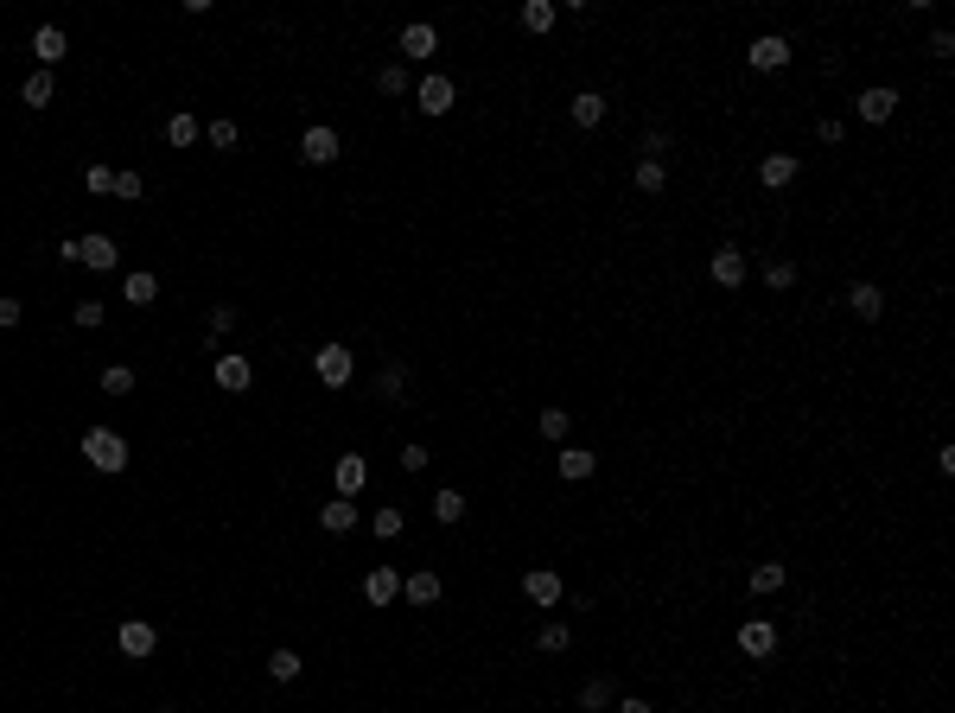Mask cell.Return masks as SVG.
Returning <instances> with one entry per match:
<instances>
[{"instance_id": "obj_1", "label": "cell", "mask_w": 955, "mask_h": 713, "mask_svg": "<svg viewBox=\"0 0 955 713\" xmlns=\"http://www.w3.org/2000/svg\"><path fill=\"white\" fill-rule=\"evenodd\" d=\"M796 179H803V153H790V147H764V153H758L752 185L764 191V198H790Z\"/></svg>"}, {"instance_id": "obj_2", "label": "cell", "mask_w": 955, "mask_h": 713, "mask_svg": "<svg viewBox=\"0 0 955 713\" xmlns=\"http://www.w3.org/2000/svg\"><path fill=\"white\" fill-rule=\"evenodd\" d=\"M733 643H739V656H745V663H777V650H784V631H777V618L752 612V618H739V624H733Z\"/></svg>"}, {"instance_id": "obj_3", "label": "cell", "mask_w": 955, "mask_h": 713, "mask_svg": "<svg viewBox=\"0 0 955 713\" xmlns=\"http://www.w3.org/2000/svg\"><path fill=\"white\" fill-rule=\"evenodd\" d=\"M739 58H745V71H752V77H784L796 64V45H790V32H758Z\"/></svg>"}, {"instance_id": "obj_4", "label": "cell", "mask_w": 955, "mask_h": 713, "mask_svg": "<svg viewBox=\"0 0 955 713\" xmlns=\"http://www.w3.org/2000/svg\"><path fill=\"white\" fill-rule=\"evenodd\" d=\"M83 465L102 478H121L128 472V440L115 427H83Z\"/></svg>"}, {"instance_id": "obj_5", "label": "cell", "mask_w": 955, "mask_h": 713, "mask_svg": "<svg viewBox=\"0 0 955 713\" xmlns=\"http://www.w3.org/2000/svg\"><path fill=\"white\" fill-rule=\"evenodd\" d=\"M707 281H714L726 300H733V293H745V281H752V262H745L739 242H720V249L707 255Z\"/></svg>"}, {"instance_id": "obj_6", "label": "cell", "mask_w": 955, "mask_h": 713, "mask_svg": "<svg viewBox=\"0 0 955 713\" xmlns=\"http://www.w3.org/2000/svg\"><path fill=\"white\" fill-rule=\"evenodd\" d=\"M312 376L325 382V389H351V376H357V351L351 344H319V351H312Z\"/></svg>"}, {"instance_id": "obj_7", "label": "cell", "mask_w": 955, "mask_h": 713, "mask_svg": "<svg viewBox=\"0 0 955 713\" xmlns=\"http://www.w3.org/2000/svg\"><path fill=\"white\" fill-rule=\"evenodd\" d=\"M561 109H567V121H573L580 134H599V128H605V115H612V96L593 90V83H580V90H573V96L561 102Z\"/></svg>"}, {"instance_id": "obj_8", "label": "cell", "mask_w": 955, "mask_h": 713, "mask_svg": "<svg viewBox=\"0 0 955 713\" xmlns=\"http://www.w3.org/2000/svg\"><path fill=\"white\" fill-rule=\"evenodd\" d=\"M898 102H905V96H898V83H860V90H854V115L866 121V128H885V121L898 115Z\"/></svg>"}, {"instance_id": "obj_9", "label": "cell", "mask_w": 955, "mask_h": 713, "mask_svg": "<svg viewBox=\"0 0 955 713\" xmlns=\"http://www.w3.org/2000/svg\"><path fill=\"white\" fill-rule=\"evenodd\" d=\"M841 306L854 312V319L866 325V332H873V325L885 319V306H892V300H885V287H879V281H847V293H841Z\"/></svg>"}, {"instance_id": "obj_10", "label": "cell", "mask_w": 955, "mask_h": 713, "mask_svg": "<svg viewBox=\"0 0 955 713\" xmlns=\"http://www.w3.org/2000/svg\"><path fill=\"white\" fill-rule=\"evenodd\" d=\"M453 102H459V77H446V71H433V77H421V90H414V109L421 115H453Z\"/></svg>"}, {"instance_id": "obj_11", "label": "cell", "mask_w": 955, "mask_h": 713, "mask_svg": "<svg viewBox=\"0 0 955 713\" xmlns=\"http://www.w3.org/2000/svg\"><path fill=\"white\" fill-rule=\"evenodd\" d=\"M402 599V567H389V561H376V567H363V605H395Z\"/></svg>"}, {"instance_id": "obj_12", "label": "cell", "mask_w": 955, "mask_h": 713, "mask_svg": "<svg viewBox=\"0 0 955 713\" xmlns=\"http://www.w3.org/2000/svg\"><path fill=\"white\" fill-rule=\"evenodd\" d=\"M115 650L128 656V663H147V656L160 650V631H153L147 618H121V631H115Z\"/></svg>"}, {"instance_id": "obj_13", "label": "cell", "mask_w": 955, "mask_h": 713, "mask_svg": "<svg viewBox=\"0 0 955 713\" xmlns=\"http://www.w3.org/2000/svg\"><path fill=\"white\" fill-rule=\"evenodd\" d=\"M784 586H790V561H771V554H764V561L745 567V593L752 599H771V593H784Z\"/></svg>"}, {"instance_id": "obj_14", "label": "cell", "mask_w": 955, "mask_h": 713, "mask_svg": "<svg viewBox=\"0 0 955 713\" xmlns=\"http://www.w3.org/2000/svg\"><path fill=\"white\" fill-rule=\"evenodd\" d=\"M561 593H567V586H561V573H554V567H529L523 573V599L535 605V612H554Z\"/></svg>"}, {"instance_id": "obj_15", "label": "cell", "mask_w": 955, "mask_h": 713, "mask_svg": "<svg viewBox=\"0 0 955 713\" xmlns=\"http://www.w3.org/2000/svg\"><path fill=\"white\" fill-rule=\"evenodd\" d=\"M344 153V141H338V128H325V121H312V128L300 134V160L306 166H332Z\"/></svg>"}, {"instance_id": "obj_16", "label": "cell", "mask_w": 955, "mask_h": 713, "mask_svg": "<svg viewBox=\"0 0 955 713\" xmlns=\"http://www.w3.org/2000/svg\"><path fill=\"white\" fill-rule=\"evenodd\" d=\"M211 376H217V389H223V395H242V389H255V357L230 351V357H217V363H211Z\"/></svg>"}, {"instance_id": "obj_17", "label": "cell", "mask_w": 955, "mask_h": 713, "mask_svg": "<svg viewBox=\"0 0 955 713\" xmlns=\"http://www.w3.org/2000/svg\"><path fill=\"white\" fill-rule=\"evenodd\" d=\"M32 58H39V71H58V64L71 58V32H64V26H39V32H32Z\"/></svg>"}, {"instance_id": "obj_18", "label": "cell", "mask_w": 955, "mask_h": 713, "mask_svg": "<svg viewBox=\"0 0 955 713\" xmlns=\"http://www.w3.org/2000/svg\"><path fill=\"white\" fill-rule=\"evenodd\" d=\"M433 51H440V26H433V20H408L402 26V58L408 64H427Z\"/></svg>"}, {"instance_id": "obj_19", "label": "cell", "mask_w": 955, "mask_h": 713, "mask_svg": "<svg viewBox=\"0 0 955 713\" xmlns=\"http://www.w3.org/2000/svg\"><path fill=\"white\" fill-rule=\"evenodd\" d=\"M83 268L115 274V268H121V242H115L109 230H90V236H83Z\"/></svg>"}, {"instance_id": "obj_20", "label": "cell", "mask_w": 955, "mask_h": 713, "mask_svg": "<svg viewBox=\"0 0 955 713\" xmlns=\"http://www.w3.org/2000/svg\"><path fill=\"white\" fill-rule=\"evenodd\" d=\"M332 484H338V497H363V484H370V459H363V452H344V459L332 465Z\"/></svg>"}, {"instance_id": "obj_21", "label": "cell", "mask_w": 955, "mask_h": 713, "mask_svg": "<svg viewBox=\"0 0 955 713\" xmlns=\"http://www.w3.org/2000/svg\"><path fill=\"white\" fill-rule=\"evenodd\" d=\"M516 26H523L529 39H548V32L561 26V7H554V0H523V7H516Z\"/></svg>"}, {"instance_id": "obj_22", "label": "cell", "mask_w": 955, "mask_h": 713, "mask_svg": "<svg viewBox=\"0 0 955 713\" xmlns=\"http://www.w3.org/2000/svg\"><path fill=\"white\" fill-rule=\"evenodd\" d=\"M554 472H561V484H586V478L599 472V452H593V446H561Z\"/></svg>"}, {"instance_id": "obj_23", "label": "cell", "mask_w": 955, "mask_h": 713, "mask_svg": "<svg viewBox=\"0 0 955 713\" xmlns=\"http://www.w3.org/2000/svg\"><path fill=\"white\" fill-rule=\"evenodd\" d=\"M612 694H618V669L586 675V682H580V713H605V707H612Z\"/></svg>"}, {"instance_id": "obj_24", "label": "cell", "mask_w": 955, "mask_h": 713, "mask_svg": "<svg viewBox=\"0 0 955 713\" xmlns=\"http://www.w3.org/2000/svg\"><path fill=\"white\" fill-rule=\"evenodd\" d=\"M440 593H446V586H440V573H433V567L402 573V599L408 605H440Z\"/></svg>"}, {"instance_id": "obj_25", "label": "cell", "mask_w": 955, "mask_h": 713, "mask_svg": "<svg viewBox=\"0 0 955 713\" xmlns=\"http://www.w3.org/2000/svg\"><path fill=\"white\" fill-rule=\"evenodd\" d=\"M573 421H580V414H573V408H561V402H554V408H535V433H542L548 446H567Z\"/></svg>"}, {"instance_id": "obj_26", "label": "cell", "mask_w": 955, "mask_h": 713, "mask_svg": "<svg viewBox=\"0 0 955 713\" xmlns=\"http://www.w3.org/2000/svg\"><path fill=\"white\" fill-rule=\"evenodd\" d=\"M631 191L637 198H663L669 191V160H637L631 166Z\"/></svg>"}, {"instance_id": "obj_27", "label": "cell", "mask_w": 955, "mask_h": 713, "mask_svg": "<svg viewBox=\"0 0 955 713\" xmlns=\"http://www.w3.org/2000/svg\"><path fill=\"white\" fill-rule=\"evenodd\" d=\"M764 293H771V300H790L796 293V255H771V262H764Z\"/></svg>"}, {"instance_id": "obj_28", "label": "cell", "mask_w": 955, "mask_h": 713, "mask_svg": "<svg viewBox=\"0 0 955 713\" xmlns=\"http://www.w3.org/2000/svg\"><path fill=\"white\" fill-rule=\"evenodd\" d=\"M20 102L26 109H51V102H58V71H32L20 83Z\"/></svg>"}, {"instance_id": "obj_29", "label": "cell", "mask_w": 955, "mask_h": 713, "mask_svg": "<svg viewBox=\"0 0 955 713\" xmlns=\"http://www.w3.org/2000/svg\"><path fill=\"white\" fill-rule=\"evenodd\" d=\"M319 529H332V535H351V529H357V503H351V497H332V503H319Z\"/></svg>"}, {"instance_id": "obj_30", "label": "cell", "mask_w": 955, "mask_h": 713, "mask_svg": "<svg viewBox=\"0 0 955 713\" xmlns=\"http://www.w3.org/2000/svg\"><path fill=\"white\" fill-rule=\"evenodd\" d=\"M535 650H542V656H567L573 650V624L567 618H548L542 631H535Z\"/></svg>"}, {"instance_id": "obj_31", "label": "cell", "mask_w": 955, "mask_h": 713, "mask_svg": "<svg viewBox=\"0 0 955 713\" xmlns=\"http://www.w3.org/2000/svg\"><path fill=\"white\" fill-rule=\"evenodd\" d=\"M402 529H408V510H402V503H382V510L370 516V535H376V542H402Z\"/></svg>"}, {"instance_id": "obj_32", "label": "cell", "mask_w": 955, "mask_h": 713, "mask_svg": "<svg viewBox=\"0 0 955 713\" xmlns=\"http://www.w3.org/2000/svg\"><path fill=\"white\" fill-rule=\"evenodd\" d=\"M121 300H128V306H153V300H160V274L134 268L128 281H121Z\"/></svg>"}, {"instance_id": "obj_33", "label": "cell", "mask_w": 955, "mask_h": 713, "mask_svg": "<svg viewBox=\"0 0 955 713\" xmlns=\"http://www.w3.org/2000/svg\"><path fill=\"white\" fill-rule=\"evenodd\" d=\"M433 523H446V529H453V523H465V491H459V484L433 491Z\"/></svg>"}, {"instance_id": "obj_34", "label": "cell", "mask_w": 955, "mask_h": 713, "mask_svg": "<svg viewBox=\"0 0 955 713\" xmlns=\"http://www.w3.org/2000/svg\"><path fill=\"white\" fill-rule=\"evenodd\" d=\"M134 382H141V376H134L128 363H102V395H115V402H128V395H134Z\"/></svg>"}, {"instance_id": "obj_35", "label": "cell", "mask_w": 955, "mask_h": 713, "mask_svg": "<svg viewBox=\"0 0 955 713\" xmlns=\"http://www.w3.org/2000/svg\"><path fill=\"white\" fill-rule=\"evenodd\" d=\"M300 669H306L300 650H287V643H281V650H268V675H274V682H300Z\"/></svg>"}, {"instance_id": "obj_36", "label": "cell", "mask_w": 955, "mask_h": 713, "mask_svg": "<svg viewBox=\"0 0 955 713\" xmlns=\"http://www.w3.org/2000/svg\"><path fill=\"white\" fill-rule=\"evenodd\" d=\"M402 382H408V363L389 357V363L376 370V395H382V402H395V395H402Z\"/></svg>"}, {"instance_id": "obj_37", "label": "cell", "mask_w": 955, "mask_h": 713, "mask_svg": "<svg viewBox=\"0 0 955 713\" xmlns=\"http://www.w3.org/2000/svg\"><path fill=\"white\" fill-rule=\"evenodd\" d=\"M198 134H204V128H198V115H185V109L166 121V147H198Z\"/></svg>"}, {"instance_id": "obj_38", "label": "cell", "mask_w": 955, "mask_h": 713, "mask_svg": "<svg viewBox=\"0 0 955 713\" xmlns=\"http://www.w3.org/2000/svg\"><path fill=\"white\" fill-rule=\"evenodd\" d=\"M809 128H815V141H822V147H847V121L841 115H815Z\"/></svg>"}, {"instance_id": "obj_39", "label": "cell", "mask_w": 955, "mask_h": 713, "mask_svg": "<svg viewBox=\"0 0 955 713\" xmlns=\"http://www.w3.org/2000/svg\"><path fill=\"white\" fill-rule=\"evenodd\" d=\"M204 141H211L217 153H230V147L242 141V128H236V121H230V115H217V121H211V128H204Z\"/></svg>"}, {"instance_id": "obj_40", "label": "cell", "mask_w": 955, "mask_h": 713, "mask_svg": "<svg viewBox=\"0 0 955 713\" xmlns=\"http://www.w3.org/2000/svg\"><path fill=\"white\" fill-rule=\"evenodd\" d=\"M924 58H930V64H949V58H955V32L930 26V39H924Z\"/></svg>"}, {"instance_id": "obj_41", "label": "cell", "mask_w": 955, "mask_h": 713, "mask_svg": "<svg viewBox=\"0 0 955 713\" xmlns=\"http://www.w3.org/2000/svg\"><path fill=\"white\" fill-rule=\"evenodd\" d=\"M376 90H382V96H408V64H382V71H376Z\"/></svg>"}, {"instance_id": "obj_42", "label": "cell", "mask_w": 955, "mask_h": 713, "mask_svg": "<svg viewBox=\"0 0 955 713\" xmlns=\"http://www.w3.org/2000/svg\"><path fill=\"white\" fill-rule=\"evenodd\" d=\"M83 185H90V198H115V166H102V160H96L90 172H83Z\"/></svg>"}, {"instance_id": "obj_43", "label": "cell", "mask_w": 955, "mask_h": 713, "mask_svg": "<svg viewBox=\"0 0 955 713\" xmlns=\"http://www.w3.org/2000/svg\"><path fill=\"white\" fill-rule=\"evenodd\" d=\"M115 198L121 204H141L147 198V179H141V172H115Z\"/></svg>"}, {"instance_id": "obj_44", "label": "cell", "mask_w": 955, "mask_h": 713, "mask_svg": "<svg viewBox=\"0 0 955 713\" xmlns=\"http://www.w3.org/2000/svg\"><path fill=\"white\" fill-rule=\"evenodd\" d=\"M71 319L83 325V332H96V325L109 319V306H102V300H77V306H71Z\"/></svg>"}, {"instance_id": "obj_45", "label": "cell", "mask_w": 955, "mask_h": 713, "mask_svg": "<svg viewBox=\"0 0 955 713\" xmlns=\"http://www.w3.org/2000/svg\"><path fill=\"white\" fill-rule=\"evenodd\" d=\"M51 255H58L64 268H83V236H58V249H51Z\"/></svg>"}, {"instance_id": "obj_46", "label": "cell", "mask_w": 955, "mask_h": 713, "mask_svg": "<svg viewBox=\"0 0 955 713\" xmlns=\"http://www.w3.org/2000/svg\"><path fill=\"white\" fill-rule=\"evenodd\" d=\"M427 465H433V452H427V446H414V440H408V446H402V472L414 478V472H427Z\"/></svg>"}, {"instance_id": "obj_47", "label": "cell", "mask_w": 955, "mask_h": 713, "mask_svg": "<svg viewBox=\"0 0 955 713\" xmlns=\"http://www.w3.org/2000/svg\"><path fill=\"white\" fill-rule=\"evenodd\" d=\"M20 319H26V306L13 300V293H0V332H13V325H20Z\"/></svg>"}, {"instance_id": "obj_48", "label": "cell", "mask_w": 955, "mask_h": 713, "mask_svg": "<svg viewBox=\"0 0 955 713\" xmlns=\"http://www.w3.org/2000/svg\"><path fill=\"white\" fill-rule=\"evenodd\" d=\"M930 465H936V478H955V446L943 440V446H936V459H930Z\"/></svg>"}, {"instance_id": "obj_49", "label": "cell", "mask_w": 955, "mask_h": 713, "mask_svg": "<svg viewBox=\"0 0 955 713\" xmlns=\"http://www.w3.org/2000/svg\"><path fill=\"white\" fill-rule=\"evenodd\" d=\"M230 325H236V306H211V332L223 338V332H230Z\"/></svg>"}, {"instance_id": "obj_50", "label": "cell", "mask_w": 955, "mask_h": 713, "mask_svg": "<svg viewBox=\"0 0 955 713\" xmlns=\"http://www.w3.org/2000/svg\"><path fill=\"white\" fill-rule=\"evenodd\" d=\"M618 713H656V707L644 701V694H618Z\"/></svg>"}, {"instance_id": "obj_51", "label": "cell", "mask_w": 955, "mask_h": 713, "mask_svg": "<svg viewBox=\"0 0 955 713\" xmlns=\"http://www.w3.org/2000/svg\"><path fill=\"white\" fill-rule=\"evenodd\" d=\"M153 713H179V707H153Z\"/></svg>"}]
</instances>
